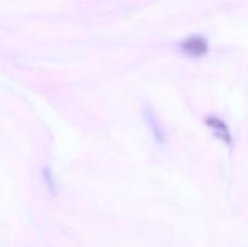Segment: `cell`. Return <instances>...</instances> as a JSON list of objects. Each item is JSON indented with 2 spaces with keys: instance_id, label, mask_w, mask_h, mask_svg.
I'll return each instance as SVG.
<instances>
[{
  "instance_id": "7a4b0ae2",
  "label": "cell",
  "mask_w": 248,
  "mask_h": 247,
  "mask_svg": "<svg viewBox=\"0 0 248 247\" xmlns=\"http://www.w3.org/2000/svg\"><path fill=\"white\" fill-rule=\"evenodd\" d=\"M206 123H207V125L215 131V135L217 136L218 138L224 140L227 144H230V143H232V136H230L229 128H228V126L225 125L220 119L215 118V116H210V118L206 120Z\"/></svg>"
},
{
  "instance_id": "3957f363",
  "label": "cell",
  "mask_w": 248,
  "mask_h": 247,
  "mask_svg": "<svg viewBox=\"0 0 248 247\" xmlns=\"http://www.w3.org/2000/svg\"><path fill=\"white\" fill-rule=\"evenodd\" d=\"M145 118H147L148 123H149L153 133H154V136H155V138H156L157 142H164L165 140L164 130H162L159 120H157L156 116L154 115V113H153V110L149 108V107L145 109Z\"/></svg>"
},
{
  "instance_id": "6da1fadb",
  "label": "cell",
  "mask_w": 248,
  "mask_h": 247,
  "mask_svg": "<svg viewBox=\"0 0 248 247\" xmlns=\"http://www.w3.org/2000/svg\"><path fill=\"white\" fill-rule=\"evenodd\" d=\"M182 52L186 55L188 57L199 58L202 57L207 53L208 51V44L203 36L194 35L190 38L186 39L182 43Z\"/></svg>"
}]
</instances>
